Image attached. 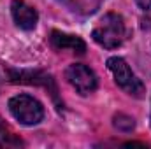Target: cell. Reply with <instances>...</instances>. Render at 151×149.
I'll use <instances>...</instances> for the list:
<instances>
[{"mask_svg": "<svg viewBox=\"0 0 151 149\" xmlns=\"http://www.w3.org/2000/svg\"><path fill=\"white\" fill-rule=\"evenodd\" d=\"M142 11H151V0H135Z\"/></svg>", "mask_w": 151, "mask_h": 149, "instance_id": "obj_9", "label": "cell"}, {"mask_svg": "<svg viewBox=\"0 0 151 149\" xmlns=\"http://www.w3.org/2000/svg\"><path fill=\"white\" fill-rule=\"evenodd\" d=\"M107 69L111 70L114 77V82L128 95L141 98L144 93V84L141 82V79L132 72V69L128 67V63L119 58V56H111L107 60Z\"/></svg>", "mask_w": 151, "mask_h": 149, "instance_id": "obj_3", "label": "cell"}, {"mask_svg": "<svg viewBox=\"0 0 151 149\" xmlns=\"http://www.w3.org/2000/svg\"><path fill=\"white\" fill-rule=\"evenodd\" d=\"M65 79L69 81V84L74 88L79 95H90L97 90V75L95 72L83 65V63H72L67 67L65 70Z\"/></svg>", "mask_w": 151, "mask_h": 149, "instance_id": "obj_4", "label": "cell"}, {"mask_svg": "<svg viewBox=\"0 0 151 149\" xmlns=\"http://www.w3.org/2000/svg\"><path fill=\"white\" fill-rule=\"evenodd\" d=\"M62 5H65L69 11H72L79 16H91L100 7L102 0H58Z\"/></svg>", "mask_w": 151, "mask_h": 149, "instance_id": "obj_7", "label": "cell"}, {"mask_svg": "<svg viewBox=\"0 0 151 149\" xmlns=\"http://www.w3.org/2000/svg\"><path fill=\"white\" fill-rule=\"evenodd\" d=\"M9 111L16 121L25 126H34L42 121L44 107L37 98L30 95H16L9 100Z\"/></svg>", "mask_w": 151, "mask_h": 149, "instance_id": "obj_2", "label": "cell"}, {"mask_svg": "<svg viewBox=\"0 0 151 149\" xmlns=\"http://www.w3.org/2000/svg\"><path fill=\"white\" fill-rule=\"evenodd\" d=\"M11 14H12L14 23L23 30H34L39 21V14L35 7L28 5L25 0H12Z\"/></svg>", "mask_w": 151, "mask_h": 149, "instance_id": "obj_5", "label": "cell"}, {"mask_svg": "<svg viewBox=\"0 0 151 149\" xmlns=\"http://www.w3.org/2000/svg\"><path fill=\"white\" fill-rule=\"evenodd\" d=\"M91 37L99 46L106 49L119 47L127 39V25H125L123 16H119L118 12L104 14L93 27Z\"/></svg>", "mask_w": 151, "mask_h": 149, "instance_id": "obj_1", "label": "cell"}, {"mask_svg": "<svg viewBox=\"0 0 151 149\" xmlns=\"http://www.w3.org/2000/svg\"><path fill=\"white\" fill-rule=\"evenodd\" d=\"M114 126L121 132H132L135 128V121H134V117H130L127 114H118V116H114Z\"/></svg>", "mask_w": 151, "mask_h": 149, "instance_id": "obj_8", "label": "cell"}, {"mask_svg": "<svg viewBox=\"0 0 151 149\" xmlns=\"http://www.w3.org/2000/svg\"><path fill=\"white\" fill-rule=\"evenodd\" d=\"M51 46L56 49V51H72L77 54H84L86 53V44L84 40L77 35H70V34H65V32H51V37H49Z\"/></svg>", "mask_w": 151, "mask_h": 149, "instance_id": "obj_6", "label": "cell"}]
</instances>
